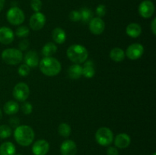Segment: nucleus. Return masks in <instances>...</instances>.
<instances>
[{
	"mask_svg": "<svg viewBox=\"0 0 156 155\" xmlns=\"http://www.w3.org/2000/svg\"><path fill=\"white\" fill-rule=\"evenodd\" d=\"M34 132L30 126L22 125L15 128L14 138L19 145L27 147L33 143L34 139Z\"/></svg>",
	"mask_w": 156,
	"mask_h": 155,
	"instance_id": "1",
	"label": "nucleus"
},
{
	"mask_svg": "<svg viewBox=\"0 0 156 155\" xmlns=\"http://www.w3.org/2000/svg\"><path fill=\"white\" fill-rule=\"evenodd\" d=\"M38 65L41 72L49 77L57 75L61 71L60 62L53 57H44Z\"/></svg>",
	"mask_w": 156,
	"mask_h": 155,
	"instance_id": "2",
	"label": "nucleus"
},
{
	"mask_svg": "<svg viewBox=\"0 0 156 155\" xmlns=\"http://www.w3.org/2000/svg\"><path fill=\"white\" fill-rule=\"evenodd\" d=\"M67 57L75 64H82L87 60L88 52L84 46L80 44H74L70 46L66 51Z\"/></svg>",
	"mask_w": 156,
	"mask_h": 155,
	"instance_id": "3",
	"label": "nucleus"
},
{
	"mask_svg": "<svg viewBox=\"0 0 156 155\" xmlns=\"http://www.w3.org/2000/svg\"><path fill=\"white\" fill-rule=\"evenodd\" d=\"M2 59L3 62L8 65H18L23 59L22 52L18 49H6L2 53Z\"/></svg>",
	"mask_w": 156,
	"mask_h": 155,
	"instance_id": "4",
	"label": "nucleus"
},
{
	"mask_svg": "<svg viewBox=\"0 0 156 155\" xmlns=\"http://www.w3.org/2000/svg\"><path fill=\"white\" fill-rule=\"evenodd\" d=\"M95 140L101 146L108 147L114 141V134L109 128L101 127L96 132Z\"/></svg>",
	"mask_w": 156,
	"mask_h": 155,
	"instance_id": "5",
	"label": "nucleus"
},
{
	"mask_svg": "<svg viewBox=\"0 0 156 155\" xmlns=\"http://www.w3.org/2000/svg\"><path fill=\"white\" fill-rule=\"evenodd\" d=\"M6 18L8 21L12 25H20L24 22L25 19L23 11L17 6L12 7L8 10Z\"/></svg>",
	"mask_w": 156,
	"mask_h": 155,
	"instance_id": "6",
	"label": "nucleus"
},
{
	"mask_svg": "<svg viewBox=\"0 0 156 155\" xmlns=\"http://www.w3.org/2000/svg\"><path fill=\"white\" fill-rule=\"evenodd\" d=\"M12 94H13L14 98L16 100L24 102L30 95V88L27 84L24 82H20L14 87Z\"/></svg>",
	"mask_w": 156,
	"mask_h": 155,
	"instance_id": "7",
	"label": "nucleus"
},
{
	"mask_svg": "<svg viewBox=\"0 0 156 155\" xmlns=\"http://www.w3.org/2000/svg\"><path fill=\"white\" fill-rule=\"evenodd\" d=\"M138 12L143 18H149L155 12V5L151 0H144L140 4Z\"/></svg>",
	"mask_w": 156,
	"mask_h": 155,
	"instance_id": "8",
	"label": "nucleus"
},
{
	"mask_svg": "<svg viewBox=\"0 0 156 155\" xmlns=\"http://www.w3.org/2000/svg\"><path fill=\"white\" fill-rule=\"evenodd\" d=\"M144 53V47L140 43H133L126 49L125 55L131 60H136L140 59Z\"/></svg>",
	"mask_w": 156,
	"mask_h": 155,
	"instance_id": "9",
	"label": "nucleus"
},
{
	"mask_svg": "<svg viewBox=\"0 0 156 155\" xmlns=\"http://www.w3.org/2000/svg\"><path fill=\"white\" fill-rule=\"evenodd\" d=\"M46 17L41 12H35L30 18V27L33 30L37 31L41 30L45 25Z\"/></svg>",
	"mask_w": 156,
	"mask_h": 155,
	"instance_id": "10",
	"label": "nucleus"
},
{
	"mask_svg": "<svg viewBox=\"0 0 156 155\" xmlns=\"http://www.w3.org/2000/svg\"><path fill=\"white\" fill-rule=\"evenodd\" d=\"M50 150V144L46 140L41 139L35 141L32 146L34 155H46Z\"/></svg>",
	"mask_w": 156,
	"mask_h": 155,
	"instance_id": "11",
	"label": "nucleus"
},
{
	"mask_svg": "<svg viewBox=\"0 0 156 155\" xmlns=\"http://www.w3.org/2000/svg\"><path fill=\"white\" fill-rule=\"evenodd\" d=\"M105 29V21L102 18L96 17L93 18L89 22V30L93 34L100 35L104 32Z\"/></svg>",
	"mask_w": 156,
	"mask_h": 155,
	"instance_id": "12",
	"label": "nucleus"
},
{
	"mask_svg": "<svg viewBox=\"0 0 156 155\" xmlns=\"http://www.w3.org/2000/svg\"><path fill=\"white\" fill-rule=\"evenodd\" d=\"M62 155H76L77 153V145L73 140H65L60 146Z\"/></svg>",
	"mask_w": 156,
	"mask_h": 155,
	"instance_id": "13",
	"label": "nucleus"
},
{
	"mask_svg": "<svg viewBox=\"0 0 156 155\" xmlns=\"http://www.w3.org/2000/svg\"><path fill=\"white\" fill-rule=\"evenodd\" d=\"M14 40V33L8 27H0V43L4 45H9Z\"/></svg>",
	"mask_w": 156,
	"mask_h": 155,
	"instance_id": "14",
	"label": "nucleus"
},
{
	"mask_svg": "<svg viewBox=\"0 0 156 155\" xmlns=\"http://www.w3.org/2000/svg\"><path fill=\"white\" fill-rule=\"evenodd\" d=\"M131 143V138L129 135L126 133L118 134L114 138V144L116 147L120 149L126 148Z\"/></svg>",
	"mask_w": 156,
	"mask_h": 155,
	"instance_id": "15",
	"label": "nucleus"
},
{
	"mask_svg": "<svg viewBox=\"0 0 156 155\" xmlns=\"http://www.w3.org/2000/svg\"><path fill=\"white\" fill-rule=\"evenodd\" d=\"M24 61L27 65H28L30 68H34L39 65L40 59L39 56L34 50H30L27 52L24 56Z\"/></svg>",
	"mask_w": 156,
	"mask_h": 155,
	"instance_id": "16",
	"label": "nucleus"
},
{
	"mask_svg": "<svg viewBox=\"0 0 156 155\" xmlns=\"http://www.w3.org/2000/svg\"><path fill=\"white\" fill-rule=\"evenodd\" d=\"M126 33L129 36L132 38H137L141 35L142 27L136 23H130L126 28Z\"/></svg>",
	"mask_w": 156,
	"mask_h": 155,
	"instance_id": "17",
	"label": "nucleus"
},
{
	"mask_svg": "<svg viewBox=\"0 0 156 155\" xmlns=\"http://www.w3.org/2000/svg\"><path fill=\"white\" fill-rule=\"evenodd\" d=\"M95 74V68L94 62L91 60L85 61L82 67V75L86 78H91Z\"/></svg>",
	"mask_w": 156,
	"mask_h": 155,
	"instance_id": "18",
	"label": "nucleus"
},
{
	"mask_svg": "<svg viewBox=\"0 0 156 155\" xmlns=\"http://www.w3.org/2000/svg\"><path fill=\"white\" fill-rule=\"evenodd\" d=\"M52 38L55 43L58 44H62L66 40V34L61 27H56L52 31Z\"/></svg>",
	"mask_w": 156,
	"mask_h": 155,
	"instance_id": "19",
	"label": "nucleus"
},
{
	"mask_svg": "<svg viewBox=\"0 0 156 155\" xmlns=\"http://www.w3.org/2000/svg\"><path fill=\"white\" fill-rule=\"evenodd\" d=\"M16 148L13 143L5 141L0 145V155H15Z\"/></svg>",
	"mask_w": 156,
	"mask_h": 155,
	"instance_id": "20",
	"label": "nucleus"
},
{
	"mask_svg": "<svg viewBox=\"0 0 156 155\" xmlns=\"http://www.w3.org/2000/svg\"><path fill=\"white\" fill-rule=\"evenodd\" d=\"M68 75L71 79L80 78L82 75V66H81L79 64H74L71 65L68 69Z\"/></svg>",
	"mask_w": 156,
	"mask_h": 155,
	"instance_id": "21",
	"label": "nucleus"
},
{
	"mask_svg": "<svg viewBox=\"0 0 156 155\" xmlns=\"http://www.w3.org/2000/svg\"><path fill=\"white\" fill-rule=\"evenodd\" d=\"M3 109L7 115H14V114H16L19 110V105L16 101L9 100L5 103Z\"/></svg>",
	"mask_w": 156,
	"mask_h": 155,
	"instance_id": "22",
	"label": "nucleus"
},
{
	"mask_svg": "<svg viewBox=\"0 0 156 155\" xmlns=\"http://www.w3.org/2000/svg\"><path fill=\"white\" fill-rule=\"evenodd\" d=\"M125 52L119 47L112 49L110 53V57L113 61L116 62H120L125 59Z\"/></svg>",
	"mask_w": 156,
	"mask_h": 155,
	"instance_id": "23",
	"label": "nucleus"
},
{
	"mask_svg": "<svg viewBox=\"0 0 156 155\" xmlns=\"http://www.w3.org/2000/svg\"><path fill=\"white\" fill-rule=\"evenodd\" d=\"M57 52V46L53 43H47L42 49V54L44 57H52Z\"/></svg>",
	"mask_w": 156,
	"mask_h": 155,
	"instance_id": "24",
	"label": "nucleus"
},
{
	"mask_svg": "<svg viewBox=\"0 0 156 155\" xmlns=\"http://www.w3.org/2000/svg\"><path fill=\"white\" fill-rule=\"evenodd\" d=\"M81 15V21L84 23V24H87L89 23L90 21L93 18V12L90 9L86 7H84L81 9L79 11Z\"/></svg>",
	"mask_w": 156,
	"mask_h": 155,
	"instance_id": "25",
	"label": "nucleus"
},
{
	"mask_svg": "<svg viewBox=\"0 0 156 155\" xmlns=\"http://www.w3.org/2000/svg\"><path fill=\"white\" fill-rule=\"evenodd\" d=\"M71 127L67 123H61L58 127V132L61 136L64 138H68L71 135Z\"/></svg>",
	"mask_w": 156,
	"mask_h": 155,
	"instance_id": "26",
	"label": "nucleus"
},
{
	"mask_svg": "<svg viewBox=\"0 0 156 155\" xmlns=\"http://www.w3.org/2000/svg\"><path fill=\"white\" fill-rule=\"evenodd\" d=\"M12 133V130L11 127L7 125H1L0 126V138L5 139L9 138Z\"/></svg>",
	"mask_w": 156,
	"mask_h": 155,
	"instance_id": "27",
	"label": "nucleus"
},
{
	"mask_svg": "<svg viewBox=\"0 0 156 155\" xmlns=\"http://www.w3.org/2000/svg\"><path fill=\"white\" fill-rule=\"evenodd\" d=\"M29 33H30V30H29L28 27L26 26H20L15 31V34L18 37H26L28 36Z\"/></svg>",
	"mask_w": 156,
	"mask_h": 155,
	"instance_id": "28",
	"label": "nucleus"
},
{
	"mask_svg": "<svg viewBox=\"0 0 156 155\" xmlns=\"http://www.w3.org/2000/svg\"><path fill=\"white\" fill-rule=\"evenodd\" d=\"M21 109L24 115H30L32 112V111H33V106H32V105L30 103L24 101L21 104Z\"/></svg>",
	"mask_w": 156,
	"mask_h": 155,
	"instance_id": "29",
	"label": "nucleus"
},
{
	"mask_svg": "<svg viewBox=\"0 0 156 155\" xmlns=\"http://www.w3.org/2000/svg\"><path fill=\"white\" fill-rule=\"evenodd\" d=\"M30 68L28 65H26V64H22V65H20L18 70L19 75L22 76V77H25V76L28 75L29 73H30Z\"/></svg>",
	"mask_w": 156,
	"mask_h": 155,
	"instance_id": "30",
	"label": "nucleus"
},
{
	"mask_svg": "<svg viewBox=\"0 0 156 155\" xmlns=\"http://www.w3.org/2000/svg\"><path fill=\"white\" fill-rule=\"evenodd\" d=\"M30 7L34 12H40L42 9V2L41 0H30Z\"/></svg>",
	"mask_w": 156,
	"mask_h": 155,
	"instance_id": "31",
	"label": "nucleus"
},
{
	"mask_svg": "<svg viewBox=\"0 0 156 155\" xmlns=\"http://www.w3.org/2000/svg\"><path fill=\"white\" fill-rule=\"evenodd\" d=\"M69 19L73 22H77L81 21V15L79 11L73 10L69 13Z\"/></svg>",
	"mask_w": 156,
	"mask_h": 155,
	"instance_id": "32",
	"label": "nucleus"
},
{
	"mask_svg": "<svg viewBox=\"0 0 156 155\" xmlns=\"http://www.w3.org/2000/svg\"><path fill=\"white\" fill-rule=\"evenodd\" d=\"M107 12V9H106V6L105 5H98L96 8V14L98 16V18H101L102 17L105 16L106 15Z\"/></svg>",
	"mask_w": 156,
	"mask_h": 155,
	"instance_id": "33",
	"label": "nucleus"
},
{
	"mask_svg": "<svg viewBox=\"0 0 156 155\" xmlns=\"http://www.w3.org/2000/svg\"><path fill=\"white\" fill-rule=\"evenodd\" d=\"M9 122L10 126H12V128H17L18 126H20V119L18 118V117L13 116L12 118L9 119Z\"/></svg>",
	"mask_w": 156,
	"mask_h": 155,
	"instance_id": "34",
	"label": "nucleus"
},
{
	"mask_svg": "<svg viewBox=\"0 0 156 155\" xmlns=\"http://www.w3.org/2000/svg\"><path fill=\"white\" fill-rule=\"evenodd\" d=\"M29 46V42L27 40H23L20 41L19 44H18V47H19V50L21 51H24L26 50Z\"/></svg>",
	"mask_w": 156,
	"mask_h": 155,
	"instance_id": "35",
	"label": "nucleus"
},
{
	"mask_svg": "<svg viewBox=\"0 0 156 155\" xmlns=\"http://www.w3.org/2000/svg\"><path fill=\"white\" fill-rule=\"evenodd\" d=\"M107 155H119V151L116 147H109L107 149Z\"/></svg>",
	"mask_w": 156,
	"mask_h": 155,
	"instance_id": "36",
	"label": "nucleus"
},
{
	"mask_svg": "<svg viewBox=\"0 0 156 155\" xmlns=\"http://www.w3.org/2000/svg\"><path fill=\"white\" fill-rule=\"evenodd\" d=\"M151 30H152V33L154 35L156 34V18H155L152 20V23H151Z\"/></svg>",
	"mask_w": 156,
	"mask_h": 155,
	"instance_id": "37",
	"label": "nucleus"
},
{
	"mask_svg": "<svg viewBox=\"0 0 156 155\" xmlns=\"http://www.w3.org/2000/svg\"><path fill=\"white\" fill-rule=\"evenodd\" d=\"M5 2V0H0V12H1L3 9V8H4Z\"/></svg>",
	"mask_w": 156,
	"mask_h": 155,
	"instance_id": "38",
	"label": "nucleus"
},
{
	"mask_svg": "<svg viewBox=\"0 0 156 155\" xmlns=\"http://www.w3.org/2000/svg\"><path fill=\"white\" fill-rule=\"evenodd\" d=\"M2 112L1 109H0V119H2Z\"/></svg>",
	"mask_w": 156,
	"mask_h": 155,
	"instance_id": "39",
	"label": "nucleus"
},
{
	"mask_svg": "<svg viewBox=\"0 0 156 155\" xmlns=\"http://www.w3.org/2000/svg\"><path fill=\"white\" fill-rule=\"evenodd\" d=\"M15 155H22V154H21V153H16Z\"/></svg>",
	"mask_w": 156,
	"mask_h": 155,
	"instance_id": "40",
	"label": "nucleus"
},
{
	"mask_svg": "<svg viewBox=\"0 0 156 155\" xmlns=\"http://www.w3.org/2000/svg\"><path fill=\"white\" fill-rule=\"evenodd\" d=\"M152 155H156V153H153V154Z\"/></svg>",
	"mask_w": 156,
	"mask_h": 155,
	"instance_id": "41",
	"label": "nucleus"
}]
</instances>
